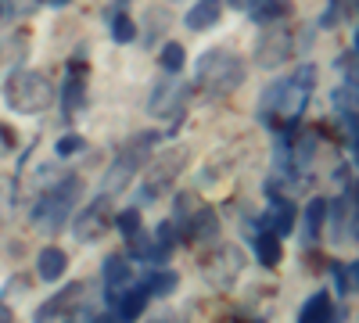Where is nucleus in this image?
<instances>
[{"mask_svg": "<svg viewBox=\"0 0 359 323\" xmlns=\"http://www.w3.org/2000/svg\"><path fill=\"white\" fill-rule=\"evenodd\" d=\"M226 4H230L233 11H252V8L259 4V0H226Z\"/></svg>", "mask_w": 359, "mask_h": 323, "instance_id": "473e14b6", "label": "nucleus"}, {"mask_svg": "<svg viewBox=\"0 0 359 323\" xmlns=\"http://www.w3.org/2000/svg\"><path fill=\"white\" fill-rule=\"evenodd\" d=\"M11 198H15V180H0V219H4L8 212H11Z\"/></svg>", "mask_w": 359, "mask_h": 323, "instance_id": "7c9ffc66", "label": "nucleus"}, {"mask_svg": "<svg viewBox=\"0 0 359 323\" xmlns=\"http://www.w3.org/2000/svg\"><path fill=\"white\" fill-rule=\"evenodd\" d=\"M345 312L331 305V295L327 291H316V295L302 305V316H298V323H341Z\"/></svg>", "mask_w": 359, "mask_h": 323, "instance_id": "4468645a", "label": "nucleus"}, {"mask_svg": "<svg viewBox=\"0 0 359 323\" xmlns=\"http://www.w3.org/2000/svg\"><path fill=\"white\" fill-rule=\"evenodd\" d=\"M287 15H291V0H259V4L252 8L255 25H277Z\"/></svg>", "mask_w": 359, "mask_h": 323, "instance_id": "aec40b11", "label": "nucleus"}, {"mask_svg": "<svg viewBox=\"0 0 359 323\" xmlns=\"http://www.w3.org/2000/svg\"><path fill=\"white\" fill-rule=\"evenodd\" d=\"M83 148H86V140H83L79 133H69V137H62V140L54 144V155H57V158H69V155H79Z\"/></svg>", "mask_w": 359, "mask_h": 323, "instance_id": "cd10ccee", "label": "nucleus"}, {"mask_svg": "<svg viewBox=\"0 0 359 323\" xmlns=\"http://www.w3.org/2000/svg\"><path fill=\"white\" fill-rule=\"evenodd\" d=\"M86 101V86H83V76H69L62 83V111H65V119H72V115H79Z\"/></svg>", "mask_w": 359, "mask_h": 323, "instance_id": "f3484780", "label": "nucleus"}, {"mask_svg": "<svg viewBox=\"0 0 359 323\" xmlns=\"http://www.w3.org/2000/svg\"><path fill=\"white\" fill-rule=\"evenodd\" d=\"M176 284H180V277L172 270H158V273H151V277L140 284V291H144L147 298H151V295H172Z\"/></svg>", "mask_w": 359, "mask_h": 323, "instance_id": "412c9836", "label": "nucleus"}, {"mask_svg": "<svg viewBox=\"0 0 359 323\" xmlns=\"http://www.w3.org/2000/svg\"><path fill=\"white\" fill-rule=\"evenodd\" d=\"M294 40H291V29L287 25H266V33L259 36L255 43V62L259 69H277L287 62V54H291Z\"/></svg>", "mask_w": 359, "mask_h": 323, "instance_id": "6e6552de", "label": "nucleus"}, {"mask_svg": "<svg viewBox=\"0 0 359 323\" xmlns=\"http://www.w3.org/2000/svg\"><path fill=\"white\" fill-rule=\"evenodd\" d=\"M191 162V151L187 148H172V151H162L155 162L144 165V176H140V201L144 205H155L158 198H165L176 184V176L187 169Z\"/></svg>", "mask_w": 359, "mask_h": 323, "instance_id": "423d86ee", "label": "nucleus"}, {"mask_svg": "<svg viewBox=\"0 0 359 323\" xmlns=\"http://www.w3.org/2000/svg\"><path fill=\"white\" fill-rule=\"evenodd\" d=\"M223 15V0H198V4L187 11V29H194V33H201V29H212Z\"/></svg>", "mask_w": 359, "mask_h": 323, "instance_id": "2eb2a0df", "label": "nucleus"}, {"mask_svg": "<svg viewBox=\"0 0 359 323\" xmlns=\"http://www.w3.org/2000/svg\"><path fill=\"white\" fill-rule=\"evenodd\" d=\"M0 323H15V316H11L8 302H0Z\"/></svg>", "mask_w": 359, "mask_h": 323, "instance_id": "f704fd0d", "label": "nucleus"}, {"mask_svg": "<svg viewBox=\"0 0 359 323\" xmlns=\"http://www.w3.org/2000/svg\"><path fill=\"white\" fill-rule=\"evenodd\" d=\"M355 187H348L338 201H334V216H331V241L334 245H352L355 241Z\"/></svg>", "mask_w": 359, "mask_h": 323, "instance_id": "1a4fd4ad", "label": "nucleus"}, {"mask_svg": "<svg viewBox=\"0 0 359 323\" xmlns=\"http://www.w3.org/2000/svg\"><path fill=\"white\" fill-rule=\"evenodd\" d=\"M241 266H245L241 252H237V248H219L212 259L205 262V277L212 284H230L237 273H241Z\"/></svg>", "mask_w": 359, "mask_h": 323, "instance_id": "9b49d317", "label": "nucleus"}, {"mask_svg": "<svg viewBox=\"0 0 359 323\" xmlns=\"http://www.w3.org/2000/svg\"><path fill=\"white\" fill-rule=\"evenodd\" d=\"M313 151H316V137H313V133H306L302 140H298V155H294V162H298V169H306V165H309V158H313Z\"/></svg>", "mask_w": 359, "mask_h": 323, "instance_id": "c756f323", "label": "nucleus"}, {"mask_svg": "<svg viewBox=\"0 0 359 323\" xmlns=\"http://www.w3.org/2000/svg\"><path fill=\"white\" fill-rule=\"evenodd\" d=\"M355 273H359L355 262H348V266H334V277H338V291H341V295H352V291H355Z\"/></svg>", "mask_w": 359, "mask_h": 323, "instance_id": "c85d7f7f", "label": "nucleus"}, {"mask_svg": "<svg viewBox=\"0 0 359 323\" xmlns=\"http://www.w3.org/2000/svg\"><path fill=\"white\" fill-rule=\"evenodd\" d=\"M104 284H108V305L118 302V295H126L130 284H133V266L126 255H111L104 262Z\"/></svg>", "mask_w": 359, "mask_h": 323, "instance_id": "f8f14e48", "label": "nucleus"}, {"mask_svg": "<svg viewBox=\"0 0 359 323\" xmlns=\"http://www.w3.org/2000/svg\"><path fill=\"white\" fill-rule=\"evenodd\" d=\"M327 198H313L309 201V209H306V238L309 241H316L320 238V230H323V223H327Z\"/></svg>", "mask_w": 359, "mask_h": 323, "instance_id": "4be33fe9", "label": "nucleus"}, {"mask_svg": "<svg viewBox=\"0 0 359 323\" xmlns=\"http://www.w3.org/2000/svg\"><path fill=\"white\" fill-rule=\"evenodd\" d=\"M11 11H15L11 0H0V22H8V18H11Z\"/></svg>", "mask_w": 359, "mask_h": 323, "instance_id": "72a5a7b5", "label": "nucleus"}, {"mask_svg": "<svg viewBox=\"0 0 359 323\" xmlns=\"http://www.w3.org/2000/svg\"><path fill=\"white\" fill-rule=\"evenodd\" d=\"M245 72H248L245 62L233 50H226V47L205 50L198 57V69H194L201 90H208V94H230V90H237V86L245 83Z\"/></svg>", "mask_w": 359, "mask_h": 323, "instance_id": "20e7f679", "label": "nucleus"}, {"mask_svg": "<svg viewBox=\"0 0 359 323\" xmlns=\"http://www.w3.org/2000/svg\"><path fill=\"white\" fill-rule=\"evenodd\" d=\"M162 140V133L155 130H144V133H133L123 148L115 151V162L111 169L104 172V180H101V194L111 198V194H123L130 187V180L147 165V155H151V148Z\"/></svg>", "mask_w": 359, "mask_h": 323, "instance_id": "f03ea898", "label": "nucleus"}, {"mask_svg": "<svg viewBox=\"0 0 359 323\" xmlns=\"http://www.w3.org/2000/svg\"><path fill=\"white\" fill-rule=\"evenodd\" d=\"M54 97H57L54 83L36 69H15L4 83V101L18 115H40L54 104Z\"/></svg>", "mask_w": 359, "mask_h": 323, "instance_id": "7ed1b4c3", "label": "nucleus"}, {"mask_svg": "<svg viewBox=\"0 0 359 323\" xmlns=\"http://www.w3.org/2000/svg\"><path fill=\"white\" fill-rule=\"evenodd\" d=\"M115 230H118V233H123V238L130 241L133 233L140 230V212H137V209H126V212H118V216H115Z\"/></svg>", "mask_w": 359, "mask_h": 323, "instance_id": "a878e982", "label": "nucleus"}, {"mask_svg": "<svg viewBox=\"0 0 359 323\" xmlns=\"http://www.w3.org/2000/svg\"><path fill=\"white\" fill-rule=\"evenodd\" d=\"M184 62H187V54H184V43H165L162 47V69L169 72V76H176L180 69H184Z\"/></svg>", "mask_w": 359, "mask_h": 323, "instance_id": "393cba45", "label": "nucleus"}, {"mask_svg": "<svg viewBox=\"0 0 359 323\" xmlns=\"http://www.w3.org/2000/svg\"><path fill=\"white\" fill-rule=\"evenodd\" d=\"M83 298V284H65L62 287V295H54V298H47L40 309H36V316H33V323H54L57 316H65L76 302Z\"/></svg>", "mask_w": 359, "mask_h": 323, "instance_id": "ddd939ff", "label": "nucleus"}, {"mask_svg": "<svg viewBox=\"0 0 359 323\" xmlns=\"http://www.w3.org/2000/svg\"><path fill=\"white\" fill-rule=\"evenodd\" d=\"M255 255L262 266H277L280 262V238L273 233H255Z\"/></svg>", "mask_w": 359, "mask_h": 323, "instance_id": "5701e85b", "label": "nucleus"}, {"mask_svg": "<svg viewBox=\"0 0 359 323\" xmlns=\"http://www.w3.org/2000/svg\"><path fill=\"white\" fill-rule=\"evenodd\" d=\"M155 248H158L162 255H169V252L176 248V223H158V230H155Z\"/></svg>", "mask_w": 359, "mask_h": 323, "instance_id": "bb28decb", "label": "nucleus"}, {"mask_svg": "<svg viewBox=\"0 0 359 323\" xmlns=\"http://www.w3.org/2000/svg\"><path fill=\"white\" fill-rule=\"evenodd\" d=\"M47 4H54V8H65V4H69V0H47Z\"/></svg>", "mask_w": 359, "mask_h": 323, "instance_id": "c9c22d12", "label": "nucleus"}, {"mask_svg": "<svg viewBox=\"0 0 359 323\" xmlns=\"http://www.w3.org/2000/svg\"><path fill=\"white\" fill-rule=\"evenodd\" d=\"M144 305H147V295H144L140 287H130L126 295H118V302H115L118 323H137V316L144 312Z\"/></svg>", "mask_w": 359, "mask_h": 323, "instance_id": "6ab92c4d", "label": "nucleus"}, {"mask_svg": "<svg viewBox=\"0 0 359 323\" xmlns=\"http://www.w3.org/2000/svg\"><path fill=\"white\" fill-rule=\"evenodd\" d=\"M108 29H111V40H115V43H133V40H137V25H133L130 15H115Z\"/></svg>", "mask_w": 359, "mask_h": 323, "instance_id": "b1692460", "label": "nucleus"}, {"mask_svg": "<svg viewBox=\"0 0 359 323\" xmlns=\"http://www.w3.org/2000/svg\"><path fill=\"white\" fill-rule=\"evenodd\" d=\"M184 97H187V90H184V86H180L176 79H162V83L155 86V90H151L147 111L158 115V119H165V115H172V111L184 108Z\"/></svg>", "mask_w": 359, "mask_h": 323, "instance_id": "9d476101", "label": "nucleus"}, {"mask_svg": "<svg viewBox=\"0 0 359 323\" xmlns=\"http://www.w3.org/2000/svg\"><path fill=\"white\" fill-rule=\"evenodd\" d=\"M94 319H97V312L90 309V305H72L65 312V323H94Z\"/></svg>", "mask_w": 359, "mask_h": 323, "instance_id": "2f4dec72", "label": "nucleus"}, {"mask_svg": "<svg viewBox=\"0 0 359 323\" xmlns=\"http://www.w3.org/2000/svg\"><path fill=\"white\" fill-rule=\"evenodd\" d=\"M316 86V65H298L291 79L280 83H269L262 97H259V119L266 126H277V123H298L302 111L309 104V94Z\"/></svg>", "mask_w": 359, "mask_h": 323, "instance_id": "f257e3e1", "label": "nucleus"}, {"mask_svg": "<svg viewBox=\"0 0 359 323\" xmlns=\"http://www.w3.org/2000/svg\"><path fill=\"white\" fill-rule=\"evenodd\" d=\"M216 233H219L216 209H208V205H201V209L191 216V238H198V241H216Z\"/></svg>", "mask_w": 359, "mask_h": 323, "instance_id": "a211bd4d", "label": "nucleus"}, {"mask_svg": "<svg viewBox=\"0 0 359 323\" xmlns=\"http://www.w3.org/2000/svg\"><path fill=\"white\" fill-rule=\"evenodd\" d=\"M108 226H111V198H94L86 205V209L76 216V226H72V233H76V241H83V245H90V241H101L104 233H108Z\"/></svg>", "mask_w": 359, "mask_h": 323, "instance_id": "0eeeda50", "label": "nucleus"}, {"mask_svg": "<svg viewBox=\"0 0 359 323\" xmlns=\"http://www.w3.org/2000/svg\"><path fill=\"white\" fill-rule=\"evenodd\" d=\"M36 270H40V277H43L47 284H54L57 277H65V270H69V255H65L62 248H43L40 259H36Z\"/></svg>", "mask_w": 359, "mask_h": 323, "instance_id": "dca6fc26", "label": "nucleus"}, {"mask_svg": "<svg viewBox=\"0 0 359 323\" xmlns=\"http://www.w3.org/2000/svg\"><path fill=\"white\" fill-rule=\"evenodd\" d=\"M79 176H65V180H57L47 194H40V201L33 205V226L40 233H57L65 226L72 205L79 198Z\"/></svg>", "mask_w": 359, "mask_h": 323, "instance_id": "39448f33", "label": "nucleus"}]
</instances>
